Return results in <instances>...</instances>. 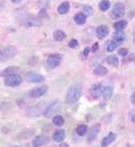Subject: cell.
I'll return each mask as SVG.
<instances>
[{"instance_id":"cell-27","label":"cell","mask_w":135,"mask_h":147,"mask_svg":"<svg viewBox=\"0 0 135 147\" xmlns=\"http://www.w3.org/2000/svg\"><path fill=\"white\" fill-rule=\"evenodd\" d=\"M53 123L58 127H61L64 123V118L62 115H54L53 117Z\"/></svg>"},{"instance_id":"cell-4","label":"cell","mask_w":135,"mask_h":147,"mask_svg":"<svg viewBox=\"0 0 135 147\" xmlns=\"http://www.w3.org/2000/svg\"><path fill=\"white\" fill-rule=\"evenodd\" d=\"M60 108H61V102L58 101V100H54V101L51 102V103L47 105V108L44 110V115H45L46 118H51V117L54 115V113H55Z\"/></svg>"},{"instance_id":"cell-29","label":"cell","mask_w":135,"mask_h":147,"mask_svg":"<svg viewBox=\"0 0 135 147\" xmlns=\"http://www.w3.org/2000/svg\"><path fill=\"white\" fill-rule=\"evenodd\" d=\"M87 17L88 16H91L92 14H94V8L91 7V6H88V5H86V6H83V11H82Z\"/></svg>"},{"instance_id":"cell-9","label":"cell","mask_w":135,"mask_h":147,"mask_svg":"<svg viewBox=\"0 0 135 147\" xmlns=\"http://www.w3.org/2000/svg\"><path fill=\"white\" fill-rule=\"evenodd\" d=\"M102 90L104 87L100 84H92L90 86V94L94 98H99L100 96H102Z\"/></svg>"},{"instance_id":"cell-36","label":"cell","mask_w":135,"mask_h":147,"mask_svg":"<svg viewBox=\"0 0 135 147\" xmlns=\"http://www.w3.org/2000/svg\"><path fill=\"white\" fill-rule=\"evenodd\" d=\"M11 1H13L14 3H19V2H21L23 0H11Z\"/></svg>"},{"instance_id":"cell-35","label":"cell","mask_w":135,"mask_h":147,"mask_svg":"<svg viewBox=\"0 0 135 147\" xmlns=\"http://www.w3.org/2000/svg\"><path fill=\"white\" fill-rule=\"evenodd\" d=\"M131 102L133 105H135V92H133V94L131 95Z\"/></svg>"},{"instance_id":"cell-3","label":"cell","mask_w":135,"mask_h":147,"mask_svg":"<svg viewBox=\"0 0 135 147\" xmlns=\"http://www.w3.org/2000/svg\"><path fill=\"white\" fill-rule=\"evenodd\" d=\"M16 53H17L16 48H15V47H11V45H8V47H6V48H3V49L1 50V53H0V60H1V62L7 61V60L11 59L13 57H15Z\"/></svg>"},{"instance_id":"cell-25","label":"cell","mask_w":135,"mask_h":147,"mask_svg":"<svg viewBox=\"0 0 135 147\" xmlns=\"http://www.w3.org/2000/svg\"><path fill=\"white\" fill-rule=\"evenodd\" d=\"M88 132V127L86 126V125H80V126H78L77 127V134L79 136H84Z\"/></svg>"},{"instance_id":"cell-39","label":"cell","mask_w":135,"mask_h":147,"mask_svg":"<svg viewBox=\"0 0 135 147\" xmlns=\"http://www.w3.org/2000/svg\"><path fill=\"white\" fill-rule=\"evenodd\" d=\"M134 42H135V34H134Z\"/></svg>"},{"instance_id":"cell-28","label":"cell","mask_w":135,"mask_h":147,"mask_svg":"<svg viewBox=\"0 0 135 147\" xmlns=\"http://www.w3.org/2000/svg\"><path fill=\"white\" fill-rule=\"evenodd\" d=\"M41 25V20L37 18H29L26 22V26L31 27V26H39Z\"/></svg>"},{"instance_id":"cell-33","label":"cell","mask_w":135,"mask_h":147,"mask_svg":"<svg viewBox=\"0 0 135 147\" xmlns=\"http://www.w3.org/2000/svg\"><path fill=\"white\" fill-rule=\"evenodd\" d=\"M130 120L133 121L135 123V110L131 111V113H130Z\"/></svg>"},{"instance_id":"cell-26","label":"cell","mask_w":135,"mask_h":147,"mask_svg":"<svg viewBox=\"0 0 135 147\" xmlns=\"http://www.w3.org/2000/svg\"><path fill=\"white\" fill-rule=\"evenodd\" d=\"M110 8V2L108 1V0H102L100 3H99V9L101 10V11H106V10H108Z\"/></svg>"},{"instance_id":"cell-21","label":"cell","mask_w":135,"mask_h":147,"mask_svg":"<svg viewBox=\"0 0 135 147\" xmlns=\"http://www.w3.org/2000/svg\"><path fill=\"white\" fill-rule=\"evenodd\" d=\"M19 68L18 67H8L6 69H3L1 71V76H9V75H14L16 74V71H18Z\"/></svg>"},{"instance_id":"cell-8","label":"cell","mask_w":135,"mask_h":147,"mask_svg":"<svg viewBox=\"0 0 135 147\" xmlns=\"http://www.w3.org/2000/svg\"><path fill=\"white\" fill-rule=\"evenodd\" d=\"M26 80L32 84H37V83H43L45 80V78L39 74L31 71V73H27L26 75Z\"/></svg>"},{"instance_id":"cell-14","label":"cell","mask_w":135,"mask_h":147,"mask_svg":"<svg viewBox=\"0 0 135 147\" xmlns=\"http://www.w3.org/2000/svg\"><path fill=\"white\" fill-rule=\"evenodd\" d=\"M116 139V135L114 132H109L106 137H104L102 138V140H101V146L102 147H107L108 145H110L113 142H115Z\"/></svg>"},{"instance_id":"cell-20","label":"cell","mask_w":135,"mask_h":147,"mask_svg":"<svg viewBox=\"0 0 135 147\" xmlns=\"http://www.w3.org/2000/svg\"><path fill=\"white\" fill-rule=\"evenodd\" d=\"M107 69L104 67V66H101V65H98L96 68L94 69V74L96 75V76H105V75H107Z\"/></svg>"},{"instance_id":"cell-5","label":"cell","mask_w":135,"mask_h":147,"mask_svg":"<svg viewBox=\"0 0 135 147\" xmlns=\"http://www.w3.org/2000/svg\"><path fill=\"white\" fill-rule=\"evenodd\" d=\"M62 60V55H50L46 58V66L50 69H54L60 66Z\"/></svg>"},{"instance_id":"cell-11","label":"cell","mask_w":135,"mask_h":147,"mask_svg":"<svg viewBox=\"0 0 135 147\" xmlns=\"http://www.w3.org/2000/svg\"><path fill=\"white\" fill-rule=\"evenodd\" d=\"M99 130H100V125L99 123H96V125H94L91 128L89 129V132H88V142H92L95 138L97 137V135H98V132H99Z\"/></svg>"},{"instance_id":"cell-16","label":"cell","mask_w":135,"mask_h":147,"mask_svg":"<svg viewBox=\"0 0 135 147\" xmlns=\"http://www.w3.org/2000/svg\"><path fill=\"white\" fill-rule=\"evenodd\" d=\"M70 10V3L68 1H63L61 5H59L58 7V13L61 15H64V14H68V11Z\"/></svg>"},{"instance_id":"cell-7","label":"cell","mask_w":135,"mask_h":147,"mask_svg":"<svg viewBox=\"0 0 135 147\" xmlns=\"http://www.w3.org/2000/svg\"><path fill=\"white\" fill-rule=\"evenodd\" d=\"M46 92H47V86L46 85H41L39 87H35L32 91H29L28 95L33 98H39L41 96H43Z\"/></svg>"},{"instance_id":"cell-31","label":"cell","mask_w":135,"mask_h":147,"mask_svg":"<svg viewBox=\"0 0 135 147\" xmlns=\"http://www.w3.org/2000/svg\"><path fill=\"white\" fill-rule=\"evenodd\" d=\"M127 55H128V50H127V49H124V48H122V49H119V50H118V55H122V57H126Z\"/></svg>"},{"instance_id":"cell-19","label":"cell","mask_w":135,"mask_h":147,"mask_svg":"<svg viewBox=\"0 0 135 147\" xmlns=\"http://www.w3.org/2000/svg\"><path fill=\"white\" fill-rule=\"evenodd\" d=\"M53 37H54V40L55 41H58V42H61V41H63L67 35H65V33L63 32V31H61V30H57V31H54V33H53Z\"/></svg>"},{"instance_id":"cell-32","label":"cell","mask_w":135,"mask_h":147,"mask_svg":"<svg viewBox=\"0 0 135 147\" xmlns=\"http://www.w3.org/2000/svg\"><path fill=\"white\" fill-rule=\"evenodd\" d=\"M89 51H90V49H89V48H86V49L83 50V52H82V58H83V59H87V58H88Z\"/></svg>"},{"instance_id":"cell-6","label":"cell","mask_w":135,"mask_h":147,"mask_svg":"<svg viewBox=\"0 0 135 147\" xmlns=\"http://www.w3.org/2000/svg\"><path fill=\"white\" fill-rule=\"evenodd\" d=\"M125 14V6L123 2H116L113 6V10H112V17L114 19L120 18L123 15Z\"/></svg>"},{"instance_id":"cell-38","label":"cell","mask_w":135,"mask_h":147,"mask_svg":"<svg viewBox=\"0 0 135 147\" xmlns=\"http://www.w3.org/2000/svg\"><path fill=\"white\" fill-rule=\"evenodd\" d=\"M11 147H21V146H11Z\"/></svg>"},{"instance_id":"cell-12","label":"cell","mask_w":135,"mask_h":147,"mask_svg":"<svg viewBox=\"0 0 135 147\" xmlns=\"http://www.w3.org/2000/svg\"><path fill=\"white\" fill-rule=\"evenodd\" d=\"M53 140L57 142V143H61L64 140L65 138V131L63 129H57L54 132H53V136H52Z\"/></svg>"},{"instance_id":"cell-15","label":"cell","mask_w":135,"mask_h":147,"mask_svg":"<svg viewBox=\"0 0 135 147\" xmlns=\"http://www.w3.org/2000/svg\"><path fill=\"white\" fill-rule=\"evenodd\" d=\"M113 40L115 41L116 43H122L126 40V35L123 31H116L115 33L113 34Z\"/></svg>"},{"instance_id":"cell-1","label":"cell","mask_w":135,"mask_h":147,"mask_svg":"<svg viewBox=\"0 0 135 147\" xmlns=\"http://www.w3.org/2000/svg\"><path fill=\"white\" fill-rule=\"evenodd\" d=\"M81 92H82V85L81 84L72 85L65 94V103L67 104H74L80 98Z\"/></svg>"},{"instance_id":"cell-24","label":"cell","mask_w":135,"mask_h":147,"mask_svg":"<svg viewBox=\"0 0 135 147\" xmlns=\"http://www.w3.org/2000/svg\"><path fill=\"white\" fill-rule=\"evenodd\" d=\"M117 44H118V43H116L114 40L107 41V43H106V50H107L108 52H113L114 50H116V48H117Z\"/></svg>"},{"instance_id":"cell-2","label":"cell","mask_w":135,"mask_h":147,"mask_svg":"<svg viewBox=\"0 0 135 147\" xmlns=\"http://www.w3.org/2000/svg\"><path fill=\"white\" fill-rule=\"evenodd\" d=\"M3 83L7 86L16 87V86H18V85H20L23 83V78H21V76H19V75L14 74V75H9V76H5Z\"/></svg>"},{"instance_id":"cell-23","label":"cell","mask_w":135,"mask_h":147,"mask_svg":"<svg viewBox=\"0 0 135 147\" xmlns=\"http://www.w3.org/2000/svg\"><path fill=\"white\" fill-rule=\"evenodd\" d=\"M126 25H127V22L125 19H120V20H117L114 24V28L116 31H123V28H125Z\"/></svg>"},{"instance_id":"cell-10","label":"cell","mask_w":135,"mask_h":147,"mask_svg":"<svg viewBox=\"0 0 135 147\" xmlns=\"http://www.w3.org/2000/svg\"><path fill=\"white\" fill-rule=\"evenodd\" d=\"M49 143V137L45 135H39L33 139V147H41Z\"/></svg>"},{"instance_id":"cell-30","label":"cell","mask_w":135,"mask_h":147,"mask_svg":"<svg viewBox=\"0 0 135 147\" xmlns=\"http://www.w3.org/2000/svg\"><path fill=\"white\" fill-rule=\"evenodd\" d=\"M78 44H79V43H78V41L77 40H74V38H73V40H71V41L69 42V47H70L71 49H76V48H78Z\"/></svg>"},{"instance_id":"cell-34","label":"cell","mask_w":135,"mask_h":147,"mask_svg":"<svg viewBox=\"0 0 135 147\" xmlns=\"http://www.w3.org/2000/svg\"><path fill=\"white\" fill-rule=\"evenodd\" d=\"M98 48H99V44H98V43H94V44H92V48H91V51H92V52H96L97 50H98Z\"/></svg>"},{"instance_id":"cell-17","label":"cell","mask_w":135,"mask_h":147,"mask_svg":"<svg viewBox=\"0 0 135 147\" xmlns=\"http://www.w3.org/2000/svg\"><path fill=\"white\" fill-rule=\"evenodd\" d=\"M113 95V87L112 86H105L102 90V100L104 101H108Z\"/></svg>"},{"instance_id":"cell-18","label":"cell","mask_w":135,"mask_h":147,"mask_svg":"<svg viewBox=\"0 0 135 147\" xmlns=\"http://www.w3.org/2000/svg\"><path fill=\"white\" fill-rule=\"evenodd\" d=\"M74 22L79 24V25H82V24H84L86 23V20H87V16L83 14V13H78L74 15Z\"/></svg>"},{"instance_id":"cell-37","label":"cell","mask_w":135,"mask_h":147,"mask_svg":"<svg viewBox=\"0 0 135 147\" xmlns=\"http://www.w3.org/2000/svg\"><path fill=\"white\" fill-rule=\"evenodd\" d=\"M59 147H69V145H68V144H61Z\"/></svg>"},{"instance_id":"cell-13","label":"cell","mask_w":135,"mask_h":147,"mask_svg":"<svg viewBox=\"0 0 135 147\" xmlns=\"http://www.w3.org/2000/svg\"><path fill=\"white\" fill-rule=\"evenodd\" d=\"M96 32H97V35H98L99 38H104V37H106L107 35H108V33H109V28H108L107 25H99V26L97 27Z\"/></svg>"},{"instance_id":"cell-22","label":"cell","mask_w":135,"mask_h":147,"mask_svg":"<svg viewBox=\"0 0 135 147\" xmlns=\"http://www.w3.org/2000/svg\"><path fill=\"white\" fill-rule=\"evenodd\" d=\"M107 62H108V65H110V66H114V67H118V65H119V61H118V58H117V55H108L107 57Z\"/></svg>"},{"instance_id":"cell-40","label":"cell","mask_w":135,"mask_h":147,"mask_svg":"<svg viewBox=\"0 0 135 147\" xmlns=\"http://www.w3.org/2000/svg\"><path fill=\"white\" fill-rule=\"evenodd\" d=\"M134 62H135V60H134Z\"/></svg>"}]
</instances>
